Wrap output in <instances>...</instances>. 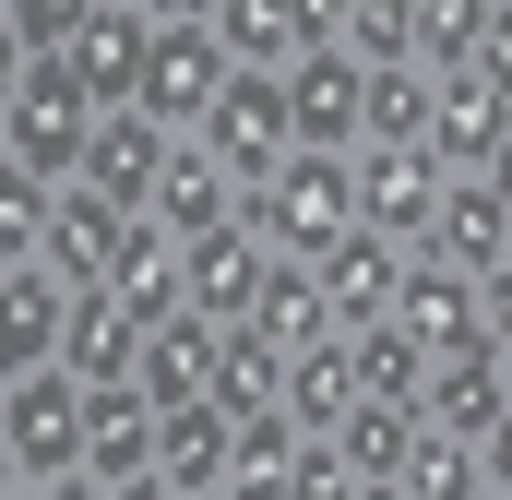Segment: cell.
Masks as SVG:
<instances>
[{
  "mask_svg": "<svg viewBox=\"0 0 512 500\" xmlns=\"http://www.w3.org/2000/svg\"><path fill=\"white\" fill-rule=\"evenodd\" d=\"M24 500H108V489H96V477L72 465V477H48V489H24Z\"/></svg>",
  "mask_w": 512,
  "mask_h": 500,
  "instance_id": "cell-33",
  "label": "cell"
},
{
  "mask_svg": "<svg viewBox=\"0 0 512 500\" xmlns=\"http://www.w3.org/2000/svg\"><path fill=\"white\" fill-rule=\"evenodd\" d=\"M24 370H60V286L24 262V274H0V381Z\"/></svg>",
  "mask_w": 512,
  "mask_h": 500,
  "instance_id": "cell-21",
  "label": "cell"
},
{
  "mask_svg": "<svg viewBox=\"0 0 512 500\" xmlns=\"http://www.w3.org/2000/svg\"><path fill=\"white\" fill-rule=\"evenodd\" d=\"M191 143L215 155V179H227V191H262V179L286 167V84H274V72H227V96L203 108Z\"/></svg>",
  "mask_w": 512,
  "mask_h": 500,
  "instance_id": "cell-3",
  "label": "cell"
},
{
  "mask_svg": "<svg viewBox=\"0 0 512 500\" xmlns=\"http://www.w3.org/2000/svg\"><path fill=\"white\" fill-rule=\"evenodd\" d=\"M405 441H417V417H405V405H370V393H358V405H346V429H334V465H346L358 489H382L393 465H405Z\"/></svg>",
  "mask_w": 512,
  "mask_h": 500,
  "instance_id": "cell-24",
  "label": "cell"
},
{
  "mask_svg": "<svg viewBox=\"0 0 512 500\" xmlns=\"http://www.w3.org/2000/svg\"><path fill=\"white\" fill-rule=\"evenodd\" d=\"M179 286H191V322H215V334H227V322L251 310V286H262V250L239 239V227H215V239L179 250Z\"/></svg>",
  "mask_w": 512,
  "mask_h": 500,
  "instance_id": "cell-19",
  "label": "cell"
},
{
  "mask_svg": "<svg viewBox=\"0 0 512 500\" xmlns=\"http://www.w3.org/2000/svg\"><path fill=\"white\" fill-rule=\"evenodd\" d=\"M429 262H453L465 286L512 274V191L501 179H441V203H429Z\"/></svg>",
  "mask_w": 512,
  "mask_h": 500,
  "instance_id": "cell-8",
  "label": "cell"
},
{
  "mask_svg": "<svg viewBox=\"0 0 512 500\" xmlns=\"http://www.w3.org/2000/svg\"><path fill=\"white\" fill-rule=\"evenodd\" d=\"M12 500H24V489H12Z\"/></svg>",
  "mask_w": 512,
  "mask_h": 500,
  "instance_id": "cell-38",
  "label": "cell"
},
{
  "mask_svg": "<svg viewBox=\"0 0 512 500\" xmlns=\"http://www.w3.org/2000/svg\"><path fill=\"white\" fill-rule=\"evenodd\" d=\"M203 24H215V48H227V72H286V60H310V48H334V0H203Z\"/></svg>",
  "mask_w": 512,
  "mask_h": 500,
  "instance_id": "cell-6",
  "label": "cell"
},
{
  "mask_svg": "<svg viewBox=\"0 0 512 500\" xmlns=\"http://www.w3.org/2000/svg\"><path fill=\"white\" fill-rule=\"evenodd\" d=\"M36 250H48V191H36V179L0 155V274H24Z\"/></svg>",
  "mask_w": 512,
  "mask_h": 500,
  "instance_id": "cell-29",
  "label": "cell"
},
{
  "mask_svg": "<svg viewBox=\"0 0 512 500\" xmlns=\"http://www.w3.org/2000/svg\"><path fill=\"white\" fill-rule=\"evenodd\" d=\"M358 500H405V489H393V477H382V489H358Z\"/></svg>",
  "mask_w": 512,
  "mask_h": 500,
  "instance_id": "cell-35",
  "label": "cell"
},
{
  "mask_svg": "<svg viewBox=\"0 0 512 500\" xmlns=\"http://www.w3.org/2000/svg\"><path fill=\"white\" fill-rule=\"evenodd\" d=\"M393 262H405V250H382L370 227H346V239L310 262V298H322L334 334H358V322H382V310H393Z\"/></svg>",
  "mask_w": 512,
  "mask_h": 500,
  "instance_id": "cell-11",
  "label": "cell"
},
{
  "mask_svg": "<svg viewBox=\"0 0 512 500\" xmlns=\"http://www.w3.org/2000/svg\"><path fill=\"white\" fill-rule=\"evenodd\" d=\"M203 370H215V322H155L143 346H131V393L155 405V417H179V405H203Z\"/></svg>",
  "mask_w": 512,
  "mask_h": 500,
  "instance_id": "cell-17",
  "label": "cell"
},
{
  "mask_svg": "<svg viewBox=\"0 0 512 500\" xmlns=\"http://www.w3.org/2000/svg\"><path fill=\"white\" fill-rule=\"evenodd\" d=\"M155 167H167V131L143 120V108H108V120L84 131V191H108L120 215L155 203Z\"/></svg>",
  "mask_w": 512,
  "mask_h": 500,
  "instance_id": "cell-13",
  "label": "cell"
},
{
  "mask_svg": "<svg viewBox=\"0 0 512 500\" xmlns=\"http://www.w3.org/2000/svg\"><path fill=\"white\" fill-rule=\"evenodd\" d=\"M0 12H12V48H24V60H72L84 0H0Z\"/></svg>",
  "mask_w": 512,
  "mask_h": 500,
  "instance_id": "cell-30",
  "label": "cell"
},
{
  "mask_svg": "<svg viewBox=\"0 0 512 500\" xmlns=\"http://www.w3.org/2000/svg\"><path fill=\"white\" fill-rule=\"evenodd\" d=\"M417 131H429V84H417V72L358 84V143H417Z\"/></svg>",
  "mask_w": 512,
  "mask_h": 500,
  "instance_id": "cell-28",
  "label": "cell"
},
{
  "mask_svg": "<svg viewBox=\"0 0 512 500\" xmlns=\"http://www.w3.org/2000/svg\"><path fill=\"white\" fill-rule=\"evenodd\" d=\"M227 441H239V429H227L215 405H179V417H155V477L179 500H215L227 489Z\"/></svg>",
  "mask_w": 512,
  "mask_h": 500,
  "instance_id": "cell-22",
  "label": "cell"
},
{
  "mask_svg": "<svg viewBox=\"0 0 512 500\" xmlns=\"http://www.w3.org/2000/svg\"><path fill=\"white\" fill-rule=\"evenodd\" d=\"M346 370H358V393H370V405H405V417H417V381H429V358H417L393 322H358V334H346Z\"/></svg>",
  "mask_w": 512,
  "mask_h": 500,
  "instance_id": "cell-25",
  "label": "cell"
},
{
  "mask_svg": "<svg viewBox=\"0 0 512 500\" xmlns=\"http://www.w3.org/2000/svg\"><path fill=\"white\" fill-rule=\"evenodd\" d=\"M417 429L465 441L489 477H501V429H512V358H429L417 381Z\"/></svg>",
  "mask_w": 512,
  "mask_h": 500,
  "instance_id": "cell-4",
  "label": "cell"
},
{
  "mask_svg": "<svg viewBox=\"0 0 512 500\" xmlns=\"http://www.w3.org/2000/svg\"><path fill=\"white\" fill-rule=\"evenodd\" d=\"M84 477L96 489H120V477H155V405L108 381V393H84Z\"/></svg>",
  "mask_w": 512,
  "mask_h": 500,
  "instance_id": "cell-18",
  "label": "cell"
},
{
  "mask_svg": "<svg viewBox=\"0 0 512 500\" xmlns=\"http://www.w3.org/2000/svg\"><path fill=\"white\" fill-rule=\"evenodd\" d=\"M12 84H24V48H12V12H0V120H12Z\"/></svg>",
  "mask_w": 512,
  "mask_h": 500,
  "instance_id": "cell-32",
  "label": "cell"
},
{
  "mask_svg": "<svg viewBox=\"0 0 512 500\" xmlns=\"http://www.w3.org/2000/svg\"><path fill=\"white\" fill-rule=\"evenodd\" d=\"M239 334H262V346H310V334H334V322H322V298H310V262H262Z\"/></svg>",
  "mask_w": 512,
  "mask_h": 500,
  "instance_id": "cell-23",
  "label": "cell"
},
{
  "mask_svg": "<svg viewBox=\"0 0 512 500\" xmlns=\"http://www.w3.org/2000/svg\"><path fill=\"white\" fill-rule=\"evenodd\" d=\"M286 465H298V429H286V417H239L227 489H215V500H286Z\"/></svg>",
  "mask_w": 512,
  "mask_h": 500,
  "instance_id": "cell-26",
  "label": "cell"
},
{
  "mask_svg": "<svg viewBox=\"0 0 512 500\" xmlns=\"http://www.w3.org/2000/svg\"><path fill=\"white\" fill-rule=\"evenodd\" d=\"M227 215H239V191L215 179V155H203V143H167V167H155V203H143V227L191 250V239H215Z\"/></svg>",
  "mask_w": 512,
  "mask_h": 500,
  "instance_id": "cell-12",
  "label": "cell"
},
{
  "mask_svg": "<svg viewBox=\"0 0 512 500\" xmlns=\"http://www.w3.org/2000/svg\"><path fill=\"white\" fill-rule=\"evenodd\" d=\"M346 405H358L346 334H310V346H286V393H274V417H286L298 441H334V429H346Z\"/></svg>",
  "mask_w": 512,
  "mask_h": 500,
  "instance_id": "cell-14",
  "label": "cell"
},
{
  "mask_svg": "<svg viewBox=\"0 0 512 500\" xmlns=\"http://www.w3.org/2000/svg\"><path fill=\"white\" fill-rule=\"evenodd\" d=\"M120 227H131V215L108 203V191H84V179H72V191H48V250H36V274H48L60 298H72V286H108Z\"/></svg>",
  "mask_w": 512,
  "mask_h": 500,
  "instance_id": "cell-10",
  "label": "cell"
},
{
  "mask_svg": "<svg viewBox=\"0 0 512 500\" xmlns=\"http://www.w3.org/2000/svg\"><path fill=\"white\" fill-rule=\"evenodd\" d=\"M274 84H286V155H358V72L334 48L286 60Z\"/></svg>",
  "mask_w": 512,
  "mask_h": 500,
  "instance_id": "cell-9",
  "label": "cell"
},
{
  "mask_svg": "<svg viewBox=\"0 0 512 500\" xmlns=\"http://www.w3.org/2000/svg\"><path fill=\"white\" fill-rule=\"evenodd\" d=\"M501 84H477V72H453V84H429V131H417V155L441 167V179H501Z\"/></svg>",
  "mask_w": 512,
  "mask_h": 500,
  "instance_id": "cell-7",
  "label": "cell"
},
{
  "mask_svg": "<svg viewBox=\"0 0 512 500\" xmlns=\"http://www.w3.org/2000/svg\"><path fill=\"white\" fill-rule=\"evenodd\" d=\"M108 500H179V489H167V477H120Z\"/></svg>",
  "mask_w": 512,
  "mask_h": 500,
  "instance_id": "cell-34",
  "label": "cell"
},
{
  "mask_svg": "<svg viewBox=\"0 0 512 500\" xmlns=\"http://www.w3.org/2000/svg\"><path fill=\"white\" fill-rule=\"evenodd\" d=\"M477 500H501V477H489V489H477Z\"/></svg>",
  "mask_w": 512,
  "mask_h": 500,
  "instance_id": "cell-37",
  "label": "cell"
},
{
  "mask_svg": "<svg viewBox=\"0 0 512 500\" xmlns=\"http://www.w3.org/2000/svg\"><path fill=\"white\" fill-rule=\"evenodd\" d=\"M286 500H358V477L334 465V441H298V465H286Z\"/></svg>",
  "mask_w": 512,
  "mask_h": 500,
  "instance_id": "cell-31",
  "label": "cell"
},
{
  "mask_svg": "<svg viewBox=\"0 0 512 500\" xmlns=\"http://www.w3.org/2000/svg\"><path fill=\"white\" fill-rule=\"evenodd\" d=\"M0 500H12V453H0Z\"/></svg>",
  "mask_w": 512,
  "mask_h": 500,
  "instance_id": "cell-36",
  "label": "cell"
},
{
  "mask_svg": "<svg viewBox=\"0 0 512 500\" xmlns=\"http://www.w3.org/2000/svg\"><path fill=\"white\" fill-rule=\"evenodd\" d=\"M108 298L131 310V334L179 322V310H191V286H179V239H155V227L131 215V227H120V250H108Z\"/></svg>",
  "mask_w": 512,
  "mask_h": 500,
  "instance_id": "cell-16",
  "label": "cell"
},
{
  "mask_svg": "<svg viewBox=\"0 0 512 500\" xmlns=\"http://www.w3.org/2000/svg\"><path fill=\"white\" fill-rule=\"evenodd\" d=\"M143 48H155V0H84V24H72V84H84L96 120L143 96Z\"/></svg>",
  "mask_w": 512,
  "mask_h": 500,
  "instance_id": "cell-5",
  "label": "cell"
},
{
  "mask_svg": "<svg viewBox=\"0 0 512 500\" xmlns=\"http://www.w3.org/2000/svg\"><path fill=\"white\" fill-rule=\"evenodd\" d=\"M0 453H12V489L72 477V465H84V381H72V370L0 381Z\"/></svg>",
  "mask_w": 512,
  "mask_h": 500,
  "instance_id": "cell-2",
  "label": "cell"
},
{
  "mask_svg": "<svg viewBox=\"0 0 512 500\" xmlns=\"http://www.w3.org/2000/svg\"><path fill=\"white\" fill-rule=\"evenodd\" d=\"M131 346H143V334H131V310L108 286H72V298H60V370L84 381V393L131 381Z\"/></svg>",
  "mask_w": 512,
  "mask_h": 500,
  "instance_id": "cell-15",
  "label": "cell"
},
{
  "mask_svg": "<svg viewBox=\"0 0 512 500\" xmlns=\"http://www.w3.org/2000/svg\"><path fill=\"white\" fill-rule=\"evenodd\" d=\"M393 489H405V500H477V489H489V465H477L465 441L417 429V441H405V465H393Z\"/></svg>",
  "mask_w": 512,
  "mask_h": 500,
  "instance_id": "cell-27",
  "label": "cell"
},
{
  "mask_svg": "<svg viewBox=\"0 0 512 500\" xmlns=\"http://www.w3.org/2000/svg\"><path fill=\"white\" fill-rule=\"evenodd\" d=\"M274 393H286V346H262V334H215V370H203V405L239 429V417H274Z\"/></svg>",
  "mask_w": 512,
  "mask_h": 500,
  "instance_id": "cell-20",
  "label": "cell"
},
{
  "mask_svg": "<svg viewBox=\"0 0 512 500\" xmlns=\"http://www.w3.org/2000/svg\"><path fill=\"white\" fill-rule=\"evenodd\" d=\"M215 96H227V48H215L203 0H167V12H155V48H143V96H131V108L167 131V143H191Z\"/></svg>",
  "mask_w": 512,
  "mask_h": 500,
  "instance_id": "cell-1",
  "label": "cell"
}]
</instances>
